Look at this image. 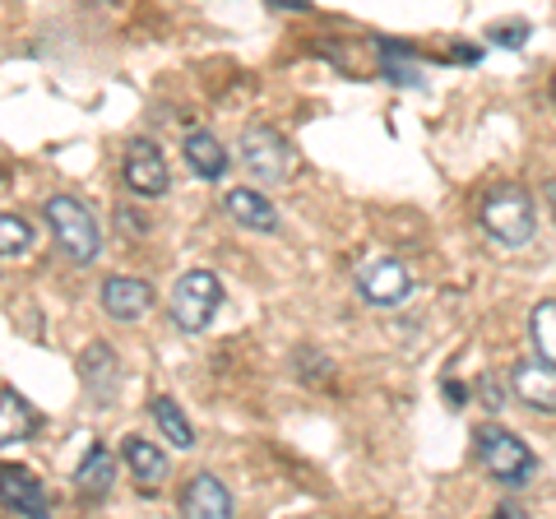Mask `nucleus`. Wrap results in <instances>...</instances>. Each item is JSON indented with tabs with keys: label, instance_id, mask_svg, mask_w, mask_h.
I'll list each match as a JSON object with an SVG mask.
<instances>
[{
	"label": "nucleus",
	"instance_id": "nucleus-15",
	"mask_svg": "<svg viewBox=\"0 0 556 519\" xmlns=\"http://www.w3.org/2000/svg\"><path fill=\"white\" fill-rule=\"evenodd\" d=\"M38 408H33L20 390H0V450L5 445H20L38 431Z\"/></svg>",
	"mask_w": 556,
	"mask_h": 519
},
{
	"label": "nucleus",
	"instance_id": "nucleus-11",
	"mask_svg": "<svg viewBox=\"0 0 556 519\" xmlns=\"http://www.w3.org/2000/svg\"><path fill=\"white\" fill-rule=\"evenodd\" d=\"M0 510L42 519V515H47V492H42V482L33 478L28 469H14V464H5V469H0Z\"/></svg>",
	"mask_w": 556,
	"mask_h": 519
},
{
	"label": "nucleus",
	"instance_id": "nucleus-21",
	"mask_svg": "<svg viewBox=\"0 0 556 519\" xmlns=\"http://www.w3.org/2000/svg\"><path fill=\"white\" fill-rule=\"evenodd\" d=\"M525 33H529L525 24H506V28L496 24V28H492V42H496V47H501V42H506V47H525Z\"/></svg>",
	"mask_w": 556,
	"mask_h": 519
},
{
	"label": "nucleus",
	"instance_id": "nucleus-13",
	"mask_svg": "<svg viewBox=\"0 0 556 519\" xmlns=\"http://www.w3.org/2000/svg\"><path fill=\"white\" fill-rule=\"evenodd\" d=\"M79 376H84V385L93 390L98 404H112V394L121 385V362L108 343H93V349H84V357H79Z\"/></svg>",
	"mask_w": 556,
	"mask_h": 519
},
{
	"label": "nucleus",
	"instance_id": "nucleus-9",
	"mask_svg": "<svg viewBox=\"0 0 556 519\" xmlns=\"http://www.w3.org/2000/svg\"><path fill=\"white\" fill-rule=\"evenodd\" d=\"M177 510L186 519H228L232 515V492L223 488L214 473H195L177 496Z\"/></svg>",
	"mask_w": 556,
	"mask_h": 519
},
{
	"label": "nucleus",
	"instance_id": "nucleus-1",
	"mask_svg": "<svg viewBox=\"0 0 556 519\" xmlns=\"http://www.w3.org/2000/svg\"><path fill=\"white\" fill-rule=\"evenodd\" d=\"M42 218H47V228L51 237H56V246L75 260V265H89V260H98L102 251V228H98V218L93 210L84 204L79 195H51L42 204Z\"/></svg>",
	"mask_w": 556,
	"mask_h": 519
},
{
	"label": "nucleus",
	"instance_id": "nucleus-12",
	"mask_svg": "<svg viewBox=\"0 0 556 519\" xmlns=\"http://www.w3.org/2000/svg\"><path fill=\"white\" fill-rule=\"evenodd\" d=\"M121 459H126V469H130L139 492H159L167 482V455L153 441H144V436H126V441H121Z\"/></svg>",
	"mask_w": 556,
	"mask_h": 519
},
{
	"label": "nucleus",
	"instance_id": "nucleus-19",
	"mask_svg": "<svg viewBox=\"0 0 556 519\" xmlns=\"http://www.w3.org/2000/svg\"><path fill=\"white\" fill-rule=\"evenodd\" d=\"M529 343L533 353L556 367V302H538L529 316Z\"/></svg>",
	"mask_w": 556,
	"mask_h": 519
},
{
	"label": "nucleus",
	"instance_id": "nucleus-3",
	"mask_svg": "<svg viewBox=\"0 0 556 519\" xmlns=\"http://www.w3.org/2000/svg\"><path fill=\"white\" fill-rule=\"evenodd\" d=\"M473 445H478V459H482V469L492 473L501 488H525V482L533 478L538 469V459H533V450L515 436V431L506 427H478L473 431Z\"/></svg>",
	"mask_w": 556,
	"mask_h": 519
},
{
	"label": "nucleus",
	"instance_id": "nucleus-17",
	"mask_svg": "<svg viewBox=\"0 0 556 519\" xmlns=\"http://www.w3.org/2000/svg\"><path fill=\"white\" fill-rule=\"evenodd\" d=\"M181 149H186V163L195 167L204 181H218L223 172H228V149H223V144H218L208 130L186 135V144H181Z\"/></svg>",
	"mask_w": 556,
	"mask_h": 519
},
{
	"label": "nucleus",
	"instance_id": "nucleus-23",
	"mask_svg": "<svg viewBox=\"0 0 556 519\" xmlns=\"http://www.w3.org/2000/svg\"><path fill=\"white\" fill-rule=\"evenodd\" d=\"M547 204H552V218H556V181H547Z\"/></svg>",
	"mask_w": 556,
	"mask_h": 519
},
{
	"label": "nucleus",
	"instance_id": "nucleus-18",
	"mask_svg": "<svg viewBox=\"0 0 556 519\" xmlns=\"http://www.w3.org/2000/svg\"><path fill=\"white\" fill-rule=\"evenodd\" d=\"M149 413H153V422H159V431L163 436L177 445V450H190L195 445V427L186 422V413H181V404L177 400H167V394H159V400L149 404Z\"/></svg>",
	"mask_w": 556,
	"mask_h": 519
},
{
	"label": "nucleus",
	"instance_id": "nucleus-10",
	"mask_svg": "<svg viewBox=\"0 0 556 519\" xmlns=\"http://www.w3.org/2000/svg\"><path fill=\"white\" fill-rule=\"evenodd\" d=\"M510 385L519 394V404H529L533 413H556V367L552 362H519V367L510 371Z\"/></svg>",
	"mask_w": 556,
	"mask_h": 519
},
{
	"label": "nucleus",
	"instance_id": "nucleus-16",
	"mask_svg": "<svg viewBox=\"0 0 556 519\" xmlns=\"http://www.w3.org/2000/svg\"><path fill=\"white\" fill-rule=\"evenodd\" d=\"M112 482H116V459H112V450L108 445H93L89 455H84V464L75 469V492L84 501H102L112 492Z\"/></svg>",
	"mask_w": 556,
	"mask_h": 519
},
{
	"label": "nucleus",
	"instance_id": "nucleus-5",
	"mask_svg": "<svg viewBox=\"0 0 556 519\" xmlns=\"http://www.w3.org/2000/svg\"><path fill=\"white\" fill-rule=\"evenodd\" d=\"M353 283H357V298L367 302V306H376V311L404 306V302H408V292H413L408 269L399 265L394 255H367V260H357Z\"/></svg>",
	"mask_w": 556,
	"mask_h": 519
},
{
	"label": "nucleus",
	"instance_id": "nucleus-24",
	"mask_svg": "<svg viewBox=\"0 0 556 519\" xmlns=\"http://www.w3.org/2000/svg\"><path fill=\"white\" fill-rule=\"evenodd\" d=\"M552 98H556V79H552Z\"/></svg>",
	"mask_w": 556,
	"mask_h": 519
},
{
	"label": "nucleus",
	"instance_id": "nucleus-22",
	"mask_svg": "<svg viewBox=\"0 0 556 519\" xmlns=\"http://www.w3.org/2000/svg\"><path fill=\"white\" fill-rule=\"evenodd\" d=\"M482 400H486V408H501V400H506V394L496 390V380H482Z\"/></svg>",
	"mask_w": 556,
	"mask_h": 519
},
{
	"label": "nucleus",
	"instance_id": "nucleus-20",
	"mask_svg": "<svg viewBox=\"0 0 556 519\" xmlns=\"http://www.w3.org/2000/svg\"><path fill=\"white\" fill-rule=\"evenodd\" d=\"M33 246V223L24 214H0V260H14Z\"/></svg>",
	"mask_w": 556,
	"mask_h": 519
},
{
	"label": "nucleus",
	"instance_id": "nucleus-2",
	"mask_svg": "<svg viewBox=\"0 0 556 519\" xmlns=\"http://www.w3.org/2000/svg\"><path fill=\"white\" fill-rule=\"evenodd\" d=\"M223 306V279L214 269H186L177 283H172V298H167V311L177 320V330L186 334H204L214 325Z\"/></svg>",
	"mask_w": 556,
	"mask_h": 519
},
{
	"label": "nucleus",
	"instance_id": "nucleus-8",
	"mask_svg": "<svg viewBox=\"0 0 556 519\" xmlns=\"http://www.w3.org/2000/svg\"><path fill=\"white\" fill-rule=\"evenodd\" d=\"M102 311H108L112 320H144L153 311V288L144 279H130V274H112L108 283H102Z\"/></svg>",
	"mask_w": 556,
	"mask_h": 519
},
{
	"label": "nucleus",
	"instance_id": "nucleus-6",
	"mask_svg": "<svg viewBox=\"0 0 556 519\" xmlns=\"http://www.w3.org/2000/svg\"><path fill=\"white\" fill-rule=\"evenodd\" d=\"M241 163H247L255 181L278 186V181H288V172H292V144L269 126H251L241 135Z\"/></svg>",
	"mask_w": 556,
	"mask_h": 519
},
{
	"label": "nucleus",
	"instance_id": "nucleus-14",
	"mask_svg": "<svg viewBox=\"0 0 556 519\" xmlns=\"http://www.w3.org/2000/svg\"><path fill=\"white\" fill-rule=\"evenodd\" d=\"M228 214H232V223H241L247 232H278V210L274 204L260 195V190H247V186H237V190H228Z\"/></svg>",
	"mask_w": 556,
	"mask_h": 519
},
{
	"label": "nucleus",
	"instance_id": "nucleus-4",
	"mask_svg": "<svg viewBox=\"0 0 556 519\" xmlns=\"http://www.w3.org/2000/svg\"><path fill=\"white\" fill-rule=\"evenodd\" d=\"M482 228L492 241H501V246H525V241H533V200L525 186L515 181H501L492 195L482 200Z\"/></svg>",
	"mask_w": 556,
	"mask_h": 519
},
{
	"label": "nucleus",
	"instance_id": "nucleus-7",
	"mask_svg": "<svg viewBox=\"0 0 556 519\" xmlns=\"http://www.w3.org/2000/svg\"><path fill=\"white\" fill-rule=\"evenodd\" d=\"M121 177H126V186L135 190V195L159 200V195H167V186H172V167H167L163 149L153 140H130L126 163H121Z\"/></svg>",
	"mask_w": 556,
	"mask_h": 519
}]
</instances>
